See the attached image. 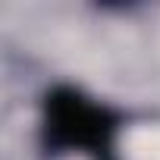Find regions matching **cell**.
<instances>
[{
    "label": "cell",
    "instance_id": "obj_1",
    "mask_svg": "<svg viewBox=\"0 0 160 160\" xmlns=\"http://www.w3.org/2000/svg\"><path fill=\"white\" fill-rule=\"evenodd\" d=\"M126 116L91 98L78 85H53L41 101V126L38 141L44 157H63V154H88L91 160L104 154H116V135L122 129Z\"/></svg>",
    "mask_w": 160,
    "mask_h": 160
}]
</instances>
